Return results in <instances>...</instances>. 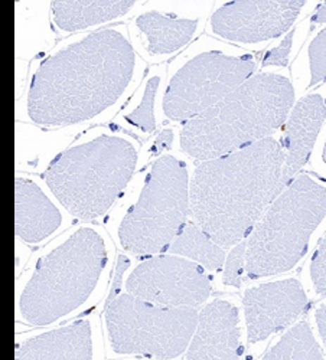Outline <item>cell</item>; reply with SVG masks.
Here are the masks:
<instances>
[{
    "instance_id": "6da1fadb",
    "label": "cell",
    "mask_w": 326,
    "mask_h": 360,
    "mask_svg": "<svg viewBox=\"0 0 326 360\" xmlns=\"http://www.w3.org/2000/svg\"><path fill=\"white\" fill-rule=\"evenodd\" d=\"M133 68L125 35L107 29L87 37L41 65L29 93V115L48 126L84 122L120 97Z\"/></svg>"
},
{
    "instance_id": "7a4b0ae2",
    "label": "cell",
    "mask_w": 326,
    "mask_h": 360,
    "mask_svg": "<svg viewBox=\"0 0 326 360\" xmlns=\"http://www.w3.org/2000/svg\"><path fill=\"white\" fill-rule=\"evenodd\" d=\"M283 167L284 148L270 137L199 162L191 182L195 224L218 245L242 243L282 193Z\"/></svg>"
},
{
    "instance_id": "3957f363",
    "label": "cell",
    "mask_w": 326,
    "mask_h": 360,
    "mask_svg": "<svg viewBox=\"0 0 326 360\" xmlns=\"http://www.w3.org/2000/svg\"><path fill=\"white\" fill-rule=\"evenodd\" d=\"M293 98V88L286 78L257 75L192 118L182 131V147L189 156L203 162L268 139L284 123Z\"/></svg>"
},
{
    "instance_id": "277c9868",
    "label": "cell",
    "mask_w": 326,
    "mask_h": 360,
    "mask_svg": "<svg viewBox=\"0 0 326 360\" xmlns=\"http://www.w3.org/2000/svg\"><path fill=\"white\" fill-rule=\"evenodd\" d=\"M136 160V148L127 140L100 137L63 153L49 166L45 179L71 214L96 219L126 188Z\"/></svg>"
},
{
    "instance_id": "5b68a950",
    "label": "cell",
    "mask_w": 326,
    "mask_h": 360,
    "mask_svg": "<svg viewBox=\"0 0 326 360\" xmlns=\"http://www.w3.org/2000/svg\"><path fill=\"white\" fill-rule=\"evenodd\" d=\"M104 264L101 236L93 229L75 232L38 264L20 298L25 320L44 326L75 310L94 290Z\"/></svg>"
},
{
    "instance_id": "8992f818",
    "label": "cell",
    "mask_w": 326,
    "mask_h": 360,
    "mask_svg": "<svg viewBox=\"0 0 326 360\" xmlns=\"http://www.w3.org/2000/svg\"><path fill=\"white\" fill-rule=\"evenodd\" d=\"M326 215V188L302 174L277 196L247 241L246 271L260 278L289 271Z\"/></svg>"
},
{
    "instance_id": "52a82bcc",
    "label": "cell",
    "mask_w": 326,
    "mask_h": 360,
    "mask_svg": "<svg viewBox=\"0 0 326 360\" xmlns=\"http://www.w3.org/2000/svg\"><path fill=\"white\" fill-rule=\"evenodd\" d=\"M189 214L188 172L182 162L159 159L146 180L137 203L120 226L123 247L140 255L169 250Z\"/></svg>"
},
{
    "instance_id": "ba28073f",
    "label": "cell",
    "mask_w": 326,
    "mask_h": 360,
    "mask_svg": "<svg viewBox=\"0 0 326 360\" xmlns=\"http://www.w3.org/2000/svg\"><path fill=\"white\" fill-rule=\"evenodd\" d=\"M198 323L194 309H173L147 303L132 294L113 298L107 327L117 353L173 359L188 346Z\"/></svg>"
},
{
    "instance_id": "9c48e42d",
    "label": "cell",
    "mask_w": 326,
    "mask_h": 360,
    "mask_svg": "<svg viewBox=\"0 0 326 360\" xmlns=\"http://www.w3.org/2000/svg\"><path fill=\"white\" fill-rule=\"evenodd\" d=\"M253 71L251 56L202 53L173 77L163 110L176 122L195 118L242 86Z\"/></svg>"
},
{
    "instance_id": "30bf717a",
    "label": "cell",
    "mask_w": 326,
    "mask_h": 360,
    "mask_svg": "<svg viewBox=\"0 0 326 360\" xmlns=\"http://www.w3.org/2000/svg\"><path fill=\"white\" fill-rule=\"evenodd\" d=\"M129 294L162 307L191 309L210 295V278L203 269L176 257H156L140 264L129 277Z\"/></svg>"
},
{
    "instance_id": "8fae6325",
    "label": "cell",
    "mask_w": 326,
    "mask_h": 360,
    "mask_svg": "<svg viewBox=\"0 0 326 360\" xmlns=\"http://www.w3.org/2000/svg\"><path fill=\"white\" fill-rule=\"evenodd\" d=\"M305 2H231L213 16L214 32L239 42H258L286 32Z\"/></svg>"
},
{
    "instance_id": "7c38bea8",
    "label": "cell",
    "mask_w": 326,
    "mask_h": 360,
    "mask_svg": "<svg viewBox=\"0 0 326 360\" xmlns=\"http://www.w3.org/2000/svg\"><path fill=\"white\" fill-rule=\"evenodd\" d=\"M299 281L286 280L251 288L244 295L249 340L257 343L289 326L306 307Z\"/></svg>"
},
{
    "instance_id": "4fadbf2b",
    "label": "cell",
    "mask_w": 326,
    "mask_h": 360,
    "mask_svg": "<svg viewBox=\"0 0 326 360\" xmlns=\"http://www.w3.org/2000/svg\"><path fill=\"white\" fill-rule=\"evenodd\" d=\"M189 360H240L239 311L222 300L206 306L196 323Z\"/></svg>"
},
{
    "instance_id": "5bb4252c",
    "label": "cell",
    "mask_w": 326,
    "mask_h": 360,
    "mask_svg": "<svg viewBox=\"0 0 326 360\" xmlns=\"http://www.w3.org/2000/svg\"><path fill=\"white\" fill-rule=\"evenodd\" d=\"M325 115V100L316 94L303 98L294 107L286 127L283 189L291 184L293 176L308 162Z\"/></svg>"
},
{
    "instance_id": "9a60e30c",
    "label": "cell",
    "mask_w": 326,
    "mask_h": 360,
    "mask_svg": "<svg viewBox=\"0 0 326 360\" xmlns=\"http://www.w3.org/2000/svg\"><path fill=\"white\" fill-rule=\"evenodd\" d=\"M92 352L90 324L77 321L22 343L16 360H92Z\"/></svg>"
},
{
    "instance_id": "2e32d148",
    "label": "cell",
    "mask_w": 326,
    "mask_h": 360,
    "mask_svg": "<svg viewBox=\"0 0 326 360\" xmlns=\"http://www.w3.org/2000/svg\"><path fill=\"white\" fill-rule=\"evenodd\" d=\"M16 233L26 243H38L52 233L61 215L42 191L23 179H16Z\"/></svg>"
},
{
    "instance_id": "e0dca14e",
    "label": "cell",
    "mask_w": 326,
    "mask_h": 360,
    "mask_svg": "<svg viewBox=\"0 0 326 360\" xmlns=\"http://www.w3.org/2000/svg\"><path fill=\"white\" fill-rule=\"evenodd\" d=\"M134 2H52L56 25L64 31H78L125 15Z\"/></svg>"
},
{
    "instance_id": "ac0fdd59",
    "label": "cell",
    "mask_w": 326,
    "mask_h": 360,
    "mask_svg": "<svg viewBox=\"0 0 326 360\" xmlns=\"http://www.w3.org/2000/svg\"><path fill=\"white\" fill-rule=\"evenodd\" d=\"M137 26L147 37L152 53H168L184 46L189 41L196 27V20L177 19L151 12L137 19Z\"/></svg>"
},
{
    "instance_id": "d6986e66",
    "label": "cell",
    "mask_w": 326,
    "mask_h": 360,
    "mask_svg": "<svg viewBox=\"0 0 326 360\" xmlns=\"http://www.w3.org/2000/svg\"><path fill=\"white\" fill-rule=\"evenodd\" d=\"M169 252L198 261L205 268L217 271L224 262V251L211 236L194 222L185 224L169 247Z\"/></svg>"
},
{
    "instance_id": "ffe728a7",
    "label": "cell",
    "mask_w": 326,
    "mask_h": 360,
    "mask_svg": "<svg viewBox=\"0 0 326 360\" xmlns=\"http://www.w3.org/2000/svg\"><path fill=\"white\" fill-rule=\"evenodd\" d=\"M264 360H323L308 323H299L286 333Z\"/></svg>"
},
{
    "instance_id": "44dd1931",
    "label": "cell",
    "mask_w": 326,
    "mask_h": 360,
    "mask_svg": "<svg viewBox=\"0 0 326 360\" xmlns=\"http://www.w3.org/2000/svg\"><path fill=\"white\" fill-rule=\"evenodd\" d=\"M159 86V78H152L146 86V91L143 96V100L140 105L130 114L127 115V122L132 123L133 126L151 133L155 130V117H153V101Z\"/></svg>"
},
{
    "instance_id": "7402d4cb",
    "label": "cell",
    "mask_w": 326,
    "mask_h": 360,
    "mask_svg": "<svg viewBox=\"0 0 326 360\" xmlns=\"http://www.w3.org/2000/svg\"><path fill=\"white\" fill-rule=\"evenodd\" d=\"M309 55L312 72L311 85H316L322 81H326V29H323L312 42Z\"/></svg>"
},
{
    "instance_id": "603a6c76",
    "label": "cell",
    "mask_w": 326,
    "mask_h": 360,
    "mask_svg": "<svg viewBox=\"0 0 326 360\" xmlns=\"http://www.w3.org/2000/svg\"><path fill=\"white\" fill-rule=\"evenodd\" d=\"M246 255H247V241H243L232 250V252L227 259L225 271H224L225 284L240 287L242 276L246 269Z\"/></svg>"
},
{
    "instance_id": "cb8c5ba5",
    "label": "cell",
    "mask_w": 326,
    "mask_h": 360,
    "mask_svg": "<svg viewBox=\"0 0 326 360\" xmlns=\"http://www.w3.org/2000/svg\"><path fill=\"white\" fill-rule=\"evenodd\" d=\"M311 273L315 290L320 295H326V233L319 243V248L312 259Z\"/></svg>"
},
{
    "instance_id": "d4e9b609",
    "label": "cell",
    "mask_w": 326,
    "mask_h": 360,
    "mask_svg": "<svg viewBox=\"0 0 326 360\" xmlns=\"http://www.w3.org/2000/svg\"><path fill=\"white\" fill-rule=\"evenodd\" d=\"M293 35L294 32L291 31L283 41L282 44L275 48L273 51H270L268 55H265L263 65L269 67V65H279V67H286L287 65V58L291 49V41H293Z\"/></svg>"
},
{
    "instance_id": "484cf974",
    "label": "cell",
    "mask_w": 326,
    "mask_h": 360,
    "mask_svg": "<svg viewBox=\"0 0 326 360\" xmlns=\"http://www.w3.org/2000/svg\"><path fill=\"white\" fill-rule=\"evenodd\" d=\"M127 266H129V259L126 257L118 258V264H117V268H115V276H114V284H113V288H111V292H110V297H108V303L117 295H120L122 277H123Z\"/></svg>"
},
{
    "instance_id": "4316f807",
    "label": "cell",
    "mask_w": 326,
    "mask_h": 360,
    "mask_svg": "<svg viewBox=\"0 0 326 360\" xmlns=\"http://www.w3.org/2000/svg\"><path fill=\"white\" fill-rule=\"evenodd\" d=\"M172 141H173V133H172V130H163V131L158 136V139H156V141H155V146H153V148H152V152H153L155 155L163 153L166 148H169V147L172 146Z\"/></svg>"
},
{
    "instance_id": "83f0119b",
    "label": "cell",
    "mask_w": 326,
    "mask_h": 360,
    "mask_svg": "<svg viewBox=\"0 0 326 360\" xmlns=\"http://www.w3.org/2000/svg\"><path fill=\"white\" fill-rule=\"evenodd\" d=\"M316 321H318V327H319V332L320 336L323 339V343L326 346V306L320 307L316 313Z\"/></svg>"
},
{
    "instance_id": "f1b7e54d",
    "label": "cell",
    "mask_w": 326,
    "mask_h": 360,
    "mask_svg": "<svg viewBox=\"0 0 326 360\" xmlns=\"http://www.w3.org/2000/svg\"><path fill=\"white\" fill-rule=\"evenodd\" d=\"M312 22H313V23H325V22H326V2H323V4L319 6L316 15L312 18Z\"/></svg>"
},
{
    "instance_id": "f546056e",
    "label": "cell",
    "mask_w": 326,
    "mask_h": 360,
    "mask_svg": "<svg viewBox=\"0 0 326 360\" xmlns=\"http://www.w3.org/2000/svg\"><path fill=\"white\" fill-rule=\"evenodd\" d=\"M323 160L326 162V144H325V150H323Z\"/></svg>"
}]
</instances>
